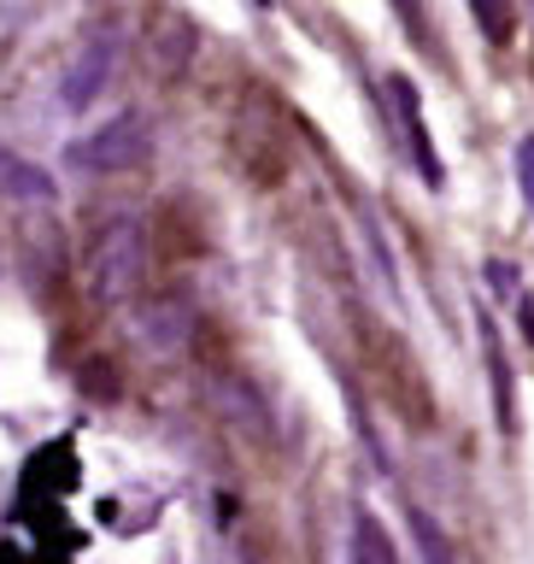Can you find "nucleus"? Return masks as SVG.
<instances>
[{"label":"nucleus","mask_w":534,"mask_h":564,"mask_svg":"<svg viewBox=\"0 0 534 564\" xmlns=\"http://www.w3.org/2000/svg\"><path fill=\"white\" fill-rule=\"evenodd\" d=\"M141 276H148V229L141 218H112L100 224L95 247H88V289L95 300H130L141 289Z\"/></svg>","instance_id":"1"},{"label":"nucleus","mask_w":534,"mask_h":564,"mask_svg":"<svg viewBox=\"0 0 534 564\" xmlns=\"http://www.w3.org/2000/svg\"><path fill=\"white\" fill-rule=\"evenodd\" d=\"M153 148V130L141 112H118L112 123H100V130H88L83 141H70L65 159L88 176H118V171H135L141 159Z\"/></svg>","instance_id":"2"},{"label":"nucleus","mask_w":534,"mask_h":564,"mask_svg":"<svg viewBox=\"0 0 534 564\" xmlns=\"http://www.w3.org/2000/svg\"><path fill=\"white\" fill-rule=\"evenodd\" d=\"M130 335H135V347L148 352V359H176V352L188 347V335H194V317H188L183 300L159 294V300H141L135 306Z\"/></svg>","instance_id":"3"},{"label":"nucleus","mask_w":534,"mask_h":564,"mask_svg":"<svg viewBox=\"0 0 534 564\" xmlns=\"http://www.w3.org/2000/svg\"><path fill=\"white\" fill-rule=\"evenodd\" d=\"M112 65H118V35H88V42L77 47V59H70L65 70V83H59V100H65V112H83L88 100H100V88L106 77H112Z\"/></svg>","instance_id":"4"},{"label":"nucleus","mask_w":534,"mask_h":564,"mask_svg":"<svg viewBox=\"0 0 534 564\" xmlns=\"http://www.w3.org/2000/svg\"><path fill=\"white\" fill-rule=\"evenodd\" d=\"M388 95H394V112H400V130H405V141H412V159H417V171H423V183H447V171H440V159H435V148H429V123H423V106H417V88H412V77H394L388 83Z\"/></svg>","instance_id":"5"},{"label":"nucleus","mask_w":534,"mask_h":564,"mask_svg":"<svg viewBox=\"0 0 534 564\" xmlns=\"http://www.w3.org/2000/svg\"><path fill=\"white\" fill-rule=\"evenodd\" d=\"M0 200H18V206H47L53 200V176L42 165H30L24 153L0 148Z\"/></svg>","instance_id":"6"},{"label":"nucleus","mask_w":534,"mask_h":564,"mask_svg":"<svg viewBox=\"0 0 534 564\" xmlns=\"http://www.w3.org/2000/svg\"><path fill=\"white\" fill-rule=\"evenodd\" d=\"M482 352H488V377H493V417H500V430L511 435L517 430V405H511V365H505V347L500 335H493V317L482 312Z\"/></svg>","instance_id":"7"},{"label":"nucleus","mask_w":534,"mask_h":564,"mask_svg":"<svg viewBox=\"0 0 534 564\" xmlns=\"http://www.w3.org/2000/svg\"><path fill=\"white\" fill-rule=\"evenodd\" d=\"M359 236H364V271H377L382 306L400 312V276H394V259H388V247H382V229L370 224V218H359Z\"/></svg>","instance_id":"8"},{"label":"nucleus","mask_w":534,"mask_h":564,"mask_svg":"<svg viewBox=\"0 0 534 564\" xmlns=\"http://www.w3.org/2000/svg\"><path fill=\"white\" fill-rule=\"evenodd\" d=\"M412 546H417V564H458L447 529H440L429 511H417V506H412Z\"/></svg>","instance_id":"9"},{"label":"nucleus","mask_w":534,"mask_h":564,"mask_svg":"<svg viewBox=\"0 0 534 564\" xmlns=\"http://www.w3.org/2000/svg\"><path fill=\"white\" fill-rule=\"evenodd\" d=\"M352 564H394L388 529L370 518V511H359V518H352Z\"/></svg>","instance_id":"10"},{"label":"nucleus","mask_w":534,"mask_h":564,"mask_svg":"<svg viewBox=\"0 0 534 564\" xmlns=\"http://www.w3.org/2000/svg\"><path fill=\"white\" fill-rule=\"evenodd\" d=\"M211 400H218V412H224V417H241V423H247V435H264V405L247 394L241 382H224Z\"/></svg>","instance_id":"11"},{"label":"nucleus","mask_w":534,"mask_h":564,"mask_svg":"<svg viewBox=\"0 0 534 564\" xmlns=\"http://www.w3.org/2000/svg\"><path fill=\"white\" fill-rule=\"evenodd\" d=\"M517 176H523V200H528V212H534V135L517 141Z\"/></svg>","instance_id":"12"},{"label":"nucleus","mask_w":534,"mask_h":564,"mask_svg":"<svg viewBox=\"0 0 534 564\" xmlns=\"http://www.w3.org/2000/svg\"><path fill=\"white\" fill-rule=\"evenodd\" d=\"M476 24H482L493 42H505V35H511V24L500 18V7H493V0H476Z\"/></svg>","instance_id":"13"},{"label":"nucleus","mask_w":534,"mask_h":564,"mask_svg":"<svg viewBox=\"0 0 534 564\" xmlns=\"http://www.w3.org/2000/svg\"><path fill=\"white\" fill-rule=\"evenodd\" d=\"M488 282H493V294H500V300L517 294V271H511L505 259H488Z\"/></svg>","instance_id":"14"}]
</instances>
